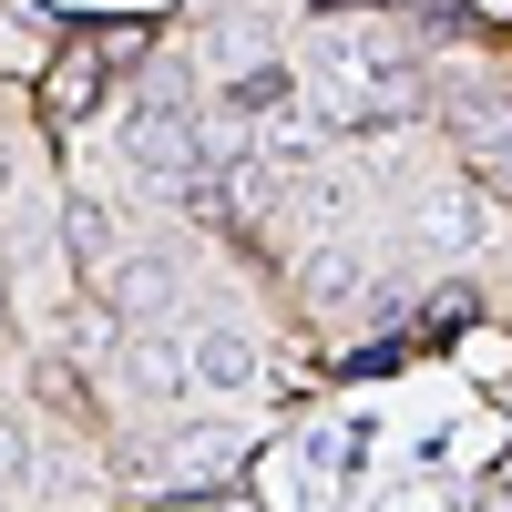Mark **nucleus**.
Returning <instances> with one entry per match:
<instances>
[{"label": "nucleus", "mask_w": 512, "mask_h": 512, "mask_svg": "<svg viewBox=\"0 0 512 512\" xmlns=\"http://www.w3.org/2000/svg\"><path fill=\"white\" fill-rule=\"evenodd\" d=\"M113 390L134 400V410L185 400V349H175L164 328H123V338H113Z\"/></svg>", "instance_id": "nucleus-2"}, {"label": "nucleus", "mask_w": 512, "mask_h": 512, "mask_svg": "<svg viewBox=\"0 0 512 512\" xmlns=\"http://www.w3.org/2000/svg\"><path fill=\"white\" fill-rule=\"evenodd\" d=\"M21 482H31V431L0 420V492H21Z\"/></svg>", "instance_id": "nucleus-7"}, {"label": "nucleus", "mask_w": 512, "mask_h": 512, "mask_svg": "<svg viewBox=\"0 0 512 512\" xmlns=\"http://www.w3.org/2000/svg\"><path fill=\"white\" fill-rule=\"evenodd\" d=\"M103 31H82V41H62V62L52 72H41V113H52V123H82V113H93L103 103Z\"/></svg>", "instance_id": "nucleus-4"}, {"label": "nucleus", "mask_w": 512, "mask_h": 512, "mask_svg": "<svg viewBox=\"0 0 512 512\" xmlns=\"http://www.w3.org/2000/svg\"><path fill=\"white\" fill-rule=\"evenodd\" d=\"M369 287V236H318L308 256H297V297H318V308H338V297Z\"/></svg>", "instance_id": "nucleus-5"}, {"label": "nucleus", "mask_w": 512, "mask_h": 512, "mask_svg": "<svg viewBox=\"0 0 512 512\" xmlns=\"http://www.w3.org/2000/svg\"><path fill=\"white\" fill-rule=\"evenodd\" d=\"M482 512H512V461H502V472L482 482Z\"/></svg>", "instance_id": "nucleus-8"}, {"label": "nucleus", "mask_w": 512, "mask_h": 512, "mask_svg": "<svg viewBox=\"0 0 512 512\" xmlns=\"http://www.w3.org/2000/svg\"><path fill=\"white\" fill-rule=\"evenodd\" d=\"M226 512H256V502H226Z\"/></svg>", "instance_id": "nucleus-10"}, {"label": "nucleus", "mask_w": 512, "mask_h": 512, "mask_svg": "<svg viewBox=\"0 0 512 512\" xmlns=\"http://www.w3.org/2000/svg\"><path fill=\"white\" fill-rule=\"evenodd\" d=\"M410 236L431 246V256H472L482 246V195L472 185H420L410 195Z\"/></svg>", "instance_id": "nucleus-3"}, {"label": "nucleus", "mask_w": 512, "mask_h": 512, "mask_svg": "<svg viewBox=\"0 0 512 512\" xmlns=\"http://www.w3.org/2000/svg\"><path fill=\"white\" fill-rule=\"evenodd\" d=\"M175 349H185V390H216V400L256 390V338H246L236 318H195Z\"/></svg>", "instance_id": "nucleus-1"}, {"label": "nucleus", "mask_w": 512, "mask_h": 512, "mask_svg": "<svg viewBox=\"0 0 512 512\" xmlns=\"http://www.w3.org/2000/svg\"><path fill=\"white\" fill-rule=\"evenodd\" d=\"M226 461H236V441H226V431H175L154 472H164V482H185V492H205V482L226 472Z\"/></svg>", "instance_id": "nucleus-6"}, {"label": "nucleus", "mask_w": 512, "mask_h": 512, "mask_svg": "<svg viewBox=\"0 0 512 512\" xmlns=\"http://www.w3.org/2000/svg\"><path fill=\"white\" fill-rule=\"evenodd\" d=\"M11 185H21V154H11V144H0V195H11Z\"/></svg>", "instance_id": "nucleus-9"}]
</instances>
